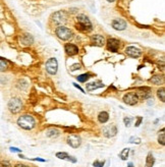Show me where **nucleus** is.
<instances>
[{
	"instance_id": "nucleus-1",
	"label": "nucleus",
	"mask_w": 165,
	"mask_h": 167,
	"mask_svg": "<svg viewBox=\"0 0 165 167\" xmlns=\"http://www.w3.org/2000/svg\"><path fill=\"white\" fill-rule=\"evenodd\" d=\"M17 124L20 127L24 129H27V131H31L35 127L36 125V120L35 118L32 116V115H22V116L18 117L17 119Z\"/></svg>"
},
{
	"instance_id": "nucleus-2",
	"label": "nucleus",
	"mask_w": 165,
	"mask_h": 167,
	"mask_svg": "<svg viewBox=\"0 0 165 167\" xmlns=\"http://www.w3.org/2000/svg\"><path fill=\"white\" fill-rule=\"evenodd\" d=\"M77 29L81 32L88 33L92 31V22L89 20V17L85 14H80L77 16Z\"/></svg>"
},
{
	"instance_id": "nucleus-3",
	"label": "nucleus",
	"mask_w": 165,
	"mask_h": 167,
	"mask_svg": "<svg viewBox=\"0 0 165 167\" xmlns=\"http://www.w3.org/2000/svg\"><path fill=\"white\" fill-rule=\"evenodd\" d=\"M55 34H56V36L58 37L59 39H61V40H63V41L71 40V39L73 38V32H71L69 28L63 27V26L57 27L56 30H55Z\"/></svg>"
},
{
	"instance_id": "nucleus-4",
	"label": "nucleus",
	"mask_w": 165,
	"mask_h": 167,
	"mask_svg": "<svg viewBox=\"0 0 165 167\" xmlns=\"http://www.w3.org/2000/svg\"><path fill=\"white\" fill-rule=\"evenodd\" d=\"M7 107L9 109V111L13 114L15 113H18L20 110L22 109V101L20 100V98H11L9 101H8V104H7Z\"/></svg>"
},
{
	"instance_id": "nucleus-5",
	"label": "nucleus",
	"mask_w": 165,
	"mask_h": 167,
	"mask_svg": "<svg viewBox=\"0 0 165 167\" xmlns=\"http://www.w3.org/2000/svg\"><path fill=\"white\" fill-rule=\"evenodd\" d=\"M52 20L55 24L57 26H62L67 20V13L63 10H59V11H56L52 14Z\"/></svg>"
},
{
	"instance_id": "nucleus-6",
	"label": "nucleus",
	"mask_w": 165,
	"mask_h": 167,
	"mask_svg": "<svg viewBox=\"0 0 165 167\" xmlns=\"http://www.w3.org/2000/svg\"><path fill=\"white\" fill-rule=\"evenodd\" d=\"M46 71L49 75H54L57 73V69H58V62H57L56 58H49L46 62Z\"/></svg>"
},
{
	"instance_id": "nucleus-7",
	"label": "nucleus",
	"mask_w": 165,
	"mask_h": 167,
	"mask_svg": "<svg viewBox=\"0 0 165 167\" xmlns=\"http://www.w3.org/2000/svg\"><path fill=\"white\" fill-rule=\"evenodd\" d=\"M123 102L129 106H134L139 102V96L137 93H127L123 96Z\"/></svg>"
},
{
	"instance_id": "nucleus-8",
	"label": "nucleus",
	"mask_w": 165,
	"mask_h": 167,
	"mask_svg": "<svg viewBox=\"0 0 165 167\" xmlns=\"http://www.w3.org/2000/svg\"><path fill=\"white\" fill-rule=\"evenodd\" d=\"M106 46H107V49H108L109 51H111V52H117L119 49V46H120V42H119V40H117V39L110 38L107 40Z\"/></svg>"
},
{
	"instance_id": "nucleus-9",
	"label": "nucleus",
	"mask_w": 165,
	"mask_h": 167,
	"mask_svg": "<svg viewBox=\"0 0 165 167\" xmlns=\"http://www.w3.org/2000/svg\"><path fill=\"white\" fill-rule=\"evenodd\" d=\"M125 53L127 56L133 57V58H139L142 55V50L135 46H129L125 48Z\"/></svg>"
},
{
	"instance_id": "nucleus-10",
	"label": "nucleus",
	"mask_w": 165,
	"mask_h": 167,
	"mask_svg": "<svg viewBox=\"0 0 165 167\" xmlns=\"http://www.w3.org/2000/svg\"><path fill=\"white\" fill-rule=\"evenodd\" d=\"M117 133V129L114 124L105 125L103 127V135L106 138H113Z\"/></svg>"
},
{
	"instance_id": "nucleus-11",
	"label": "nucleus",
	"mask_w": 165,
	"mask_h": 167,
	"mask_svg": "<svg viewBox=\"0 0 165 167\" xmlns=\"http://www.w3.org/2000/svg\"><path fill=\"white\" fill-rule=\"evenodd\" d=\"M67 144H69L71 148H73V149H77L82 144L81 138L77 135H71L67 138Z\"/></svg>"
},
{
	"instance_id": "nucleus-12",
	"label": "nucleus",
	"mask_w": 165,
	"mask_h": 167,
	"mask_svg": "<svg viewBox=\"0 0 165 167\" xmlns=\"http://www.w3.org/2000/svg\"><path fill=\"white\" fill-rule=\"evenodd\" d=\"M111 24H112V28L116 31H123L127 29V22L123 20H121V18H115V20H113Z\"/></svg>"
},
{
	"instance_id": "nucleus-13",
	"label": "nucleus",
	"mask_w": 165,
	"mask_h": 167,
	"mask_svg": "<svg viewBox=\"0 0 165 167\" xmlns=\"http://www.w3.org/2000/svg\"><path fill=\"white\" fill-rule=\"evenodd\" d=\"M64 50H65V53L69 56H73V55L78 54L79 53V47L76 46L75 44H66L64 46Z\"/></svg>"
},
{
	"instance_id": "nucleus-14",
	"label": "nucleus",
	"mask_w": 165,
	"mask_h": 167,
	"mask_svg": "<svg viewBox=\"0 0 165 167\" xmlns=\"http://www.w3.org/2000/svg\"><path fill=\"white\" fill-rule=\"evenodd\" d=\"M91 42L98 47L104 46L105 43H106L105 42V38L102 36V35H94V36H92V38H91Z\"/></svg>"
},
{
	"instance_id": "nucleus-15",
	"label": "nucleus",
	"mask_w": 165,
	"mask_h": 167,
	"mask_svg": "<svg viewBox=\"0 0 165 167\" xmlns=\"http://www.w3.org/2000/svg\"><path fill=\"white\" fill-rule=\"evenodd\" d=\"M56 157L58 158V159L66 160V161H71V162H73V163H76V162H77V159H76V158H73V156L69 155V154L65 153V152H58V153H56Z\"/></svg>"
},
{
	"instance_id": "nucleus-16",
	"label": "nucleus",
	"mask_w": 165,
	"mask_h": 167,
	"mask_svg": "<svg viewBox=\"0 0 165 167\" xmlns=\"http://www.w3.org/2000/svg\"><path fill=\"white\" fill-rule=\"evenodd\" d=\"M104 87V84H102L101 82H92V83H88L86 84V88L87 91L89 92H92V91H95L97 89H100Z\"/></svg>"
},
{
	"instance_id": "nucleus-17",
	"label": "nucleus",
	"mask_w": 165,
	"mask_h": 167,
	"mask_svg": "<svg viewBox=\"0 0 165 167\" xmlns=\"http://www.w3.org/2000/svg\"><path fill=\"white\" fill-rule=\"evenodd\" d=\"M20 42L24 45H31L34 42V38L30 34H24L20 37Z\"/></svg>"
},
{
	"instance_id": "nucleus-18",
	"label": "nucleus",
	"mask_w": 165,
	"mask_h": 167,
	"mask_svg": "<svg viewBox=\"0 0 165 167\" xmlns=\"http://www.w3.org/2000/svg\"><path fill=\"white\" fill-rule=\"evenodd\" d=\"M109 119V114L106 111H102V112L99 113L98 115V120L100 123H106Z\"/></svg>"
},
{
	"instance_id": "nucleus-19",
	"label": "nucleus",
	"mask_w": 165,
	"mask_h": 167,
	"mask_svg": "<svg viewBox=\"0 0 165 167\" xmlns=\"http://www.w3.org/2000/svg\"><path fill=\"white\" fill-rule=\"evenodd\" d=\"M154 163H155V158H154L153 154L152 153H149L146 158V165L145 167H153L154 166Z\"/></svg>"
},
{
	"instance_id": "nucleus-20",
	"label": "nucleus",
	"mask_w": 165,
	"mask_h": 167,
	"mask_svg": "<svg viewBox=\"0 0 165 167\" xmlns=\"http://www.w3.org/2000/svg\"><path fill=\"white\" fill-rule=\"evenodd\" d=\"M59 135V131H57L56 129H49L48 131H46V136L48 138H56Z\"/></svg>"
},
{
	"instance_id": "nucleus-21",
	"label": "nucleus",
	"mask_w": 165,
	"mask_h": 167,
	"mask_svg": "<svg viewBox=\"0 0 165 167\" xmlns=\"http://www.w3.org/2000/svg\"><path fill=\"white\" fill-rule=\"evenodd\" d=\"M129 154V148H124V149L120 152V154H119V157H120L121 160H123V161H124V160H127Z\"/></svg>"
},
{
	"instance_id": "nucleus-22",
	"label": "nucleus",
	"mask_w": 165,
	"mask_h": 167,
	"mask_svg": "<svg viewBox=\"0 0 165 167\" xmlns=\"http://www.w3.org/2000/svg\"><path fill=\"white\" fill-rule=\"evenodd\" d=\"M91 78V73H82V75L77 77V80L81 83H86L89 79Z\"/></svg>"
},
{
	"instance_id": "nucleus-23",
	"label": "nucleus",
	"mask_w": 165,
	"mask_h": 167,
	"mask_svg": "<svg viewBox=\"0 0 165 167\" xmlns=\"http://www.w3.org/2000/svg\"><path fill=\"white\" fill-rule=\"evenodd\" d=\"M150 82L154 85H161L162 84V77L161 75H154L150 79Z\"/></svg>"
},
{
	"instance_id": "nucleus-24",
	"label": "nucleus",
	"mask_w": 165,
	"mask_h": 167,
	"mask_svg": "<svg viewBox=\"0 0 165 167\" xmlns=\"http://www.w3.org/2000/svg\"><path fill=\"white\" fill-rule=\"evenodd\" d=\"M157 96L162 102H165V90H164V88H160L159 90L157 91Z\"/></svg>"
},
{
	"instance_id": "nucleus-25",
	"label": "nucleus",
	"mask_w": 165,
	"mask_h": 167,
	"mask_svg": "<svg viewBox=\"0 0 165 167\" xmlns=\"http://www.w3.org/2000/svg\"><path fill=\"white\" fill-rule=\"evenodd\" d=\"M7 67H8L7 62L2 60V59H0V71H5L6 69H7Z\"/></svg>"
},
{
	"instance_id": "nucleus-26",
	"label": "nucleus",
	"mask_w": 165,
	"mask_h": 167,
	"mask_svg": "<svg viewBox=\"0 0 165 167\" xmlns=\"http://www.w3.org/2000/svg\"><path fill=\"white\" fill-rule=\"evenodd\" d=\"M158 143L160 144V145L164 146L165 145V133H162L161 135L158 137Z\"/></svg>"
},
{
	"instance_id": "nucleus-27",
	"label": "nucleus",
	"mask_w": 165,
	"mask_h": 167,
	"mask_svg": "<svg viewBox=\"0 0 165 167\" xmlns=\"http://www.w3.org/2000/svg\"><path fill=\"white\" fill-rule=\"evenodd\" d=\"M129 143H131V144H141V139L140 138H138V137H133V138H131L129 139Z\"/></svg>"
},
{
	"instance_id": "nucleus-28",
	"label": "nucleus",
	"mask_w": 165,
	"mask_h": 167,
	"mask_svg": "<svg viewBox=\"0 0 165 167\" xmlns=\"http://www.w3.org/2000/svg\"><path fill=\"white\" fill-rule=\"evenodd\" d=\"M81 67H82L81 63H75V64L71 65L69 68H71V71H78V69L81 68Z\"/></svg>"
},
{
	"instance_id": "nucleus-29",
	"label": "nucleus",
	"mask_w": 165,
	"mask_h": 167,
	"mask_svg": "<svg viewBox=\"0 0 165 167\" xmlns=\"http://www.w3.org/2000/svg\"><path fill=\"white\" fill-rule=\"evenodd\" d=\"M131 120H133V118H131V117H124V118H123V122H124L125 126L129 127L131 123Z\"/></svg>"
},
{
	"instance_id": "nucleus-30",
	"label": "nucleus",
	"mask_w": 165,
	"mask_h": 167,
	"mask_svg": "<svg viewBox=\"0 0 165 167\" xmlns=\"http://www.w3.org/2000/svg\"><path fill=\"white\" fill-rule=\"evenodd\" d=\"M105 164L104 161H98V160H96V161H94V163H93V166L94 167H103Z\"/></svg>"
},
{
	"instance_id": "nucleus-31",
	"label": "nucleus",
	"mask_w": 165,
	"mask_h": 167,
	"mask_svg": "<svg viewBox=\"0 0 165 167\" xmlns=\"http://www.w3.org/2000/svg\"><path fill=\"white\" fill-rule=\"evenodd\" d=\"M142 121H143V117H142V116H139V117H138V119H137V121H136L135 126H136V127L140 126V124H141Z\"/></svg>"
},
{
	"instance_id": "nucleus-32",
	"label": "nucleus",
	"mask_w": 165,
	"mask_h": 167,
	"mask_svg": "<svg viewBox=\"0 0 165 167\" xmlns=\"http://www.w3.org/2000/svg\"><path fill=\"white\" fill-rule=\"evenodd\" d=\"M10 151H11V152H17V153H20V149H17V148H13V147H11V148H10Z\"/></svg>"
},
{
	"instance_id": "nucleus-33",
	"label": "nucleus",
	"mask_w": 165,
	"mask_h": 167,
	"mask_svg": "<svg viewBox=\"0 0 165 167\" xmlns=\"http://www.w3.org/2000/svg\"><path fill=\"white\" fill-rule=\"evenodd\" d=\"M73 86H75V87H76V88H78V89H79V90H80V91H81V92H82V93H85V92H84V90H82V89L81 88V87H80V86H79V85H77V84H75V83H73Z\"/></svg>"
},
{
	"instance_id": "nucleus-34",
	"label": "nucleus",
	"mask_w": 165,
	"mask_h": 167,
	"mask_svg": "<svg viewBox=\"0 0 165 167\" xmlns=\"http://www.w3.org/2000/svg\"><path fill=\"white\" fill-rule=\"evenodd\" d=\"M34 161H40V162H45L44 159H41V158H35V159H33Z\"/></svg>"
},
{
	"instance_id": "nucleus-35",
	"label": "nucleus",
	"mask_w": 165,
	"mask_h": 167,
	"mask_svg": "<svg viewBox=\"0 0 165 167\" xmlns=\"http://www.w3.org/2000/svg\"><path fill=\"white\" fill-rule=\"evenodd\" d=\"M15 167H28V166H26V165H24V164H16Z\"/></svg>"
},
{
	"instance_id": "nucleus-36",
	"label": "nucleus",
	"mask_w": 165,
	"mask_h": 167,
	"mask_svg": "<svg viewBox=\"0 0 165 167\" xmlns=\"http://www.w3.org/2000/svg\"><path fill=\"white\" fill-rule=\"evenodd\" d=\"M127 167H135V166H134V164L131 163V162H129V163H127Z\"/></svg>"
},
{
	"instance_id": "nucleus-37",
	"label": "nucleus",
	"mask_w": 165,
	"mask_h": 167,
	"mask_svg": "<svg viewBox=\"0 0 165 167\" xmlns=\"http://www.w3.org/2000/svg\"><path fill=\"white\" fill-rule=\"evenodd\" d=\"M107 1H108V2H114L115 0H107Z\"/></svg>"
}]
</instances>
